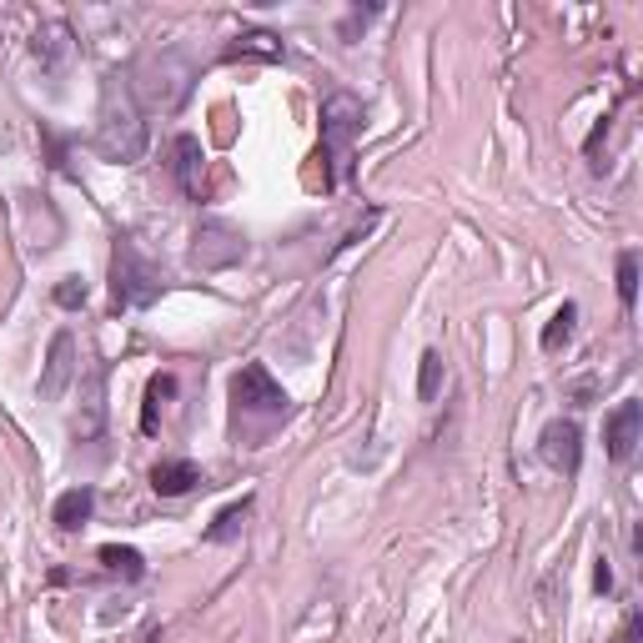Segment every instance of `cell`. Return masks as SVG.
<instances>
[{"instance_id": "6da1fadb", "label": "cell", "mask_w": 643, "mask_h": 643, "mask_svg": "<svg viewBox=\"0 0 643 643\" xmlns=\"http://www.w3.org/2000/svg\"><path fill=\"white\" fill-rule=\"evenodd\" d=\"M96 151L116 166L146 157V116L132 91V71H111L101 86V121H96Z\"/></svg>"}, {"instance_id": "e0dca14e", "label": "cell", "mask_w": 643, "mask_h": 643, "mask_svg": "<svg viewBox=\"0 0 643 643\" xmlns=\"http://www.w3.org/2000/svg\"><path fill=\"white\" fill-rule=\"evenodd\" d=\"M176 397V378L171 372H157V378L146 382V407H141V433H157L161 428V407Z\"/></svg>"}, {"instance_id": "d6986e66", "label": "cell", "mask_w": 643, "mask_h": 643, "mask_svg": "<svg viewBox=\"0 0 643 643\" xmlns=\"http://www.w3.org/2000/svg\"><path fill=\"white\" fill-rule=\"evenodd\" d=\"M618 302L623 312H633L639 302V251H618Z\"/></svg>"}, {"instance_id": "ac0fdd59", "label": "cell", "mask_w": 643, "mask_h": 643, "mask_svg": "<svg viewBox=\"0 0 643 643\" xmlns=\"http://www.w3.org/2000/svg\"><path fill=\"white\" fill-rule=\"evenodd\" d=\"M443 382H447V362H443L437 347H428V353L418 357V397H422V403H437Z\"/></svg>"}, {"instance_id": "3957f363", "label": "cell", "mask_w": 643, "mask_h": 643, "mask_svg": "<svg viewBox=\"0 0 643 643\" xmlns=\"http://www.w3.org/2000/svg\"><path fill=\"white\" fill-rule=\"evenodd\" d=\"M166 292V272H161L132 232H116L111 242V307L116 312H146Z\"/></svg>"}, {"instance_id": "7402d4cb", "label": "cell", "mask_w": 643, "mask_h": 643, "mask_svg": "<svg viewBox=\"0 0 643 643\" xmlns=\"http://www.w3.org/2000/svg\"><path fill=\"white\" fill-rule=\"evenodd\" d=\"M593 589L614 593V568H608V558H598V568H593Z\"/></svg>"}, {"instance_id": "5b68a950", "label": "cell", "mask_w": 643, "mask_h": 643, "mask_svg": "<svg viewBox=\"0 0 643 643\" xmlns=\"http://www.w3.org/2000/svg\"><path fill=\"white\" fill-rule=\"evenodd\" d=\"M539 458L548 462L553 473L578 478V468H583V428L573 418H553L539 433Z\"/></svg>"}, {"instance_id": "9a60e30c", "label": "cell", "mask_w": 643, "mask_h": 643, "mask_svg": "<svg viewBox=\"0 0 643 643\" xmlns=\"http://www.w3.org/2000/svg\"><path fill=\"white\" fill-rule=\"evenodd\" d=\"M247 518H251V493H247V498H237V503H226V508L211 518V528L201 533V539H207V543H232V539H242Z\"/></svg>"}, {"instance_id": "2e32d148", "label": "cell", "mask_w": 643, "mask_h": 643, "mask_svg": "<svg viewBox=\"0 0 643 643\" xmlns=\"http://www.w3.org/2000/svg\"><path fill=\"white\" fill-rule=\"evenodd\" d=\"M573 332H578V302H564L558 312L548 317V327H543L539 347H543L548 357H558V353L568 347V342H573Z\"/></svg>"}, {"instance_id": "5bb4252c", "label": "cell", "mask_w": 643, "mask_h": 643, "mask_svg": "<svg viewBox=\"0 0 643 643\" xmlns=\"http://www.w3.org/2000/svg\"><path fill=\"white\" fill-rule=\"evenodd\" d=\"M96 558H101L106 573L126 578V583H141V578H146V558L136 548H126V543H101V548H96Z\"/></svg>"}, {"instance_id": "52a82bcc", "label": "cell", "mask_w": 643, "mask_h": 643, "mask_svg": "<svg viewBox=\"0 0 643 643\" xmlns=\"http://www.w3.org/2000/svg\"><path fill=\"white\" fill-rule=\"evenodd\" d=\"M639 443H643V403L639 397H623L604 418V447L614 462H629L639 453Z\"/></svg>"}, {"instance_id": "4fadbf2b", "label": "cell", "mask_w": 643, "mask_h": 643, "mask_svg": "<svg viewBox=\"0 0 643 643\" xmlns=\"http://www.w3.org/2000/svg\"><path fill=\"white\" fill-rule=\"evenodd\" d=\"M232 61H282V36L276 30H242L237 46H226Z\"/></svg>"}, {"instance_id": "277c9868", "label": "cell", "mask_w": 643, "mask_h": 643, "mask_svg": "<svg viewBox=\"0 0 643 643\" xmlns=\"http://www.w3.org/2000/svg\"><path fill=\"white\" fill-rule=\"evenodd\" d=\"M362 132V101L353 91H332L322 101V146H317V161H322V186L337 191L342 176L353 171V141Z\"/></svg>"}, {"instance_id": "7c38bea8", "label": "cell", "mask_w": 643, "mask_h": 643, "mask_svg": "<svg viewBox=\"0 0 643 643\" xmlns=\"http://www.w3.org/2000/svg\"><path fill=\"white\" fill-rule=\"evenodd\" d=\"M30 51H36V61L46 71H66V61H71V26H66V21L40 26L36 40H30Z\"/></svg>"}, {"instance_id": "7a4b0ae2", "label": "cell", "mask_w": 643, "mask_h": 643, "mask_svg": "<svg viewBox=\"0 0 643 643\" xmlns=\"http://www.w3.org/2000/svg\"><path fill=\"white\" fill-rule=\"evenodd\" d=\"M292 418V397L287 387L262 368V362H247V368L232 372V428H237L247 443H262L276 422Z\"/></svg>"}, {"instance_id": "ffe728a7", "label": "cell", "mask_w": 643, "mask_h": 643, "mask_svg": "<svg viewBox=\"0 0 643 643\" xmlns=\"http://www.w3.org/2000/svg\"><path fill=\"white\" fill-rule=\"evenodd\" d=\"M86 297H91V292H86V282H81V276H66V282H55V307H66V312H81V307H86Z\"/></svg>"}, {"instance_id": "30bf717a", "label": "cell", "mask_w": 643, "mask_h": 643, "mask_svg": "<svg viewBox=\"0 0 643 643\" xmlns=\"http://www.w3.org/2000/svg\"><path fill=\"white\" fill-rule=\"evenodd\" d=\"M91 512H96V487L91 483H76V487H66V493L55 498L51 523L61 528V533H76V528L91 523Z\"/></svg>"}, {"instance_id": "603a6c76", "label": "cell", "mask_w": 643, "mask_h": 643, "mask_svg": "<svg viewBox=\"0 0 643 643\" xmlns=\"http://www.w3.org/2000/svg\"><path fill=\"white\" fill-rule=\"evenodd\" d=\"M136 643H161V623H151V629H146V633H141V639H136Z\"/></svg>"}, {"instance_id": "ba28073f", "label": "cell", "mask_w": 643, "mask_h": 643, "mask_svg": "<svg viewBox=\"0 0 643 643\" xmlns=\"http://www.w3.org/2000/svg\"><path fill=\"white\" fill-rule=\"evenodd\" d=\"M171 176H176L186 201H207V157H201V141L191 132L171 141Z\"/></svg>"}, {"instance_id": "44dd1931", "label": "cell", "mask_w": 643, "mask_h": 643, "mask_svg": "<svg viewBox=\"0 0 643 643\" xmlns=\"http://www.w3.org/2000/svg\"><path fill=\"white\" fill-rule=\"evenodd\" d=\"M372 15H382V5H368V11H362V5H357V11L347 15V21H342V30H337V36H342V40H357V30L368 26Z\"/></svg>"}, {"instance_id": "8992f818", "label": "cell", "mask_w": 643, "mask_h": 643, "mask_svg": "<svg viewBox=\"0 0 643 643\" xmlns=\"http://www.w3.org/2000/svg\"><path fill=\"white\" fill-rule=\"evenodd\" d=\"M247 257V237H242L237 226L226 222H201L197 232V247H191V262L201 272H222V267H237Z\"/></svg>"}, {"instance_id": "8fae6325", "label": "cell", "mask_w": 643, "mask_h": 643, "mask_svg": "<svg viewBox=\"0 0 643 643\" xmlns=\"http://www.w3.org/2000/svg\"><path fill=\"white\" fill-rule=\"evenodd\" d=\"M197 483H201V468L191 458H161L151 468V487H157L161 498H186Z\"/></svg>"}, {"instance_id": "9c48e42d", "label": "cell", "mask_w": 643, "mask_h": 643, "mask_svg": "<svg viewBox=\"0 0 643 643\" xmlns=\"http://www.w3.org/2000/svg\"><path fill=\"white\" fill-rule=\"evenodd\" d=\"M71 378H76V337H71V332H55L51 357H46V372H40V382H36L40 403H61L66 387H71Z\"/></svg>"}]
</instances>
